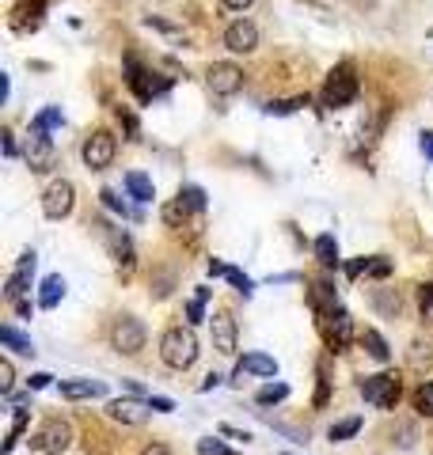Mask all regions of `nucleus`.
<instances>
[{"label": "nucleus", "instance_id": "obj_7", "mask_svg": "<svg viewBox=\"0 0 433 455\" xmlns=\"http://www.w3.org/2000/svg\"><path fill=\"white\" fill-rule=\"evenodd\" d=\"M358 99V76H353L350 65H342L327 76V87H324V103L327 106H350Z\"/></svg>", "mask_w": 433, "mask_h": 455}, {"label": "nucleus", "instance_id": "obj_22", "mask_svg": "<svg viewBox=\"0 0 433 455\" xmlns=\"http://www.w3.org/2000/svg\"><path fill=\"white\" fill-rule=\"evenodd\" d=\"M373 304H376V312H384V315H399V307H403V304H399V296H392V292H380V288H376V292H373Z\"/></svg>", "mask_w": 433, "mask_h": 455}, {"label": "nucleus", "instance_id": "obj_43", "mask_svg": "<svg viewBox=\"0 0 433 455\" xmlns=\"http://www.w3.org/2000/svg\"><path fill=\"white\" fill-rule=\"evenodd\" d=\"M422 152H426V156L433 160V129H429V133H422Z\"/></svg>", "mask_w": 433, "mask_h": 455}, {"label": "nucleus", "instance_id": "obj_24", "mask_svg": "<svg viewBox=\"0 0 433 455\" xmlns=\"http://www.w3.org/2000/svg\"><path fill=\"white\" fill-rule=\"evenodd\" d=\"M179 202H183L186 209H194V213H202V209H205V190H198V186H186V190L179 194Z\"/></svg>", "mask_w": 433, "mask_h": 455}, {"label": "nucleus", "instance_id": "obj_19", "mask_svg": "<svg viewBox=\"0 0 433 455\" xmlns=\"http://www.w3.org/2000/svg\"><path fill=\"white\" fill-rule=\"evenodd\" d=\"M0 341H4L8 349H16V353H35V341H31L27 334H19L16 327H0Z\"/></svg>", "mask_w": 433, "mask_h": 455}, {"label": "nucleus", "instance_id": "obj_6", "mask_svg": "<svg viewBox=\"0 0 433 455\" xmlns=\"http://www.w3.org/2000/svg\"><path fill=\"white\" fill-rule=\"evenodd\" d=\"M114 152H118V141L110 137L107 129H95L92 137L84 141L80 156H84V163H87V171H103V168H110V163H114Z\"/></svg>", "mask_w": 433, "mask_h": 455}, {"label": "nucleus", "instance_id": "obj_20", "mask_svg": "<svg viewBox=\"0 0 433 455\" xmlns=\"http://www.w3.org/2000/svg\"><path fill=\"white\" fill-rule=\"evenodd\" d=\"M316 258L324 262L327 270H331V265H338V243H335V236H319L316 239Z\"/></svg>", "mask_w": 433, "mask_h": 455}, {"label": "nucleus", "instance_id": "obj_39", "mask_svg": "<svg viewBox=\"0 0 433 455\" xmlns=\"http://www.w3.org/2000/svg\"><path fill=\"white\" fill-rule=\"evenodd\" d=\"M144 23H149V27H156V31H164V35H175V27H171V23H164V19H156V16H149Z\"/></svg>", "mask_w": 433, "mask_h": 455}, {"label": "nucleus", "instance_id": "obj_10", "mask_svg": "<svg viewBox=\"0 0 433 455\" xmlns=\"http://www.w3.org/2000/svg\"><path fill=\"white\" fill-rule=\"evenodd\" d=\"M107 414L122 421V425H144L152 406H149V398H114V402H107Z\"/></svg>", "mask_w": 433, "mask_h": 455}, {"label": "nucleus", "instance_id": "obj_17", "mask_svg": "<svg viewBox=\"0 0 433 455\" xmlns=\"http://www.w3.org/2000/svg\"><path fill=\"white\" fill-rule=\"evenodd\" d=\"M61 296H65V277H46V281H42V292H38V304L42 307H58L61 304Z\"/></svg>", "mask_w": 433, "mask_h": 455}, {"label": "nucleus", "instance_id": "obj_18", "mask_svg": "<svg viewBox=\"0 0 433 455\" xmlns=\"http://www.w3.org/2000/svg\"><path fill=\"white\" fill-rule=\"evenodd\" d=\"M361 346L369 349V357H373V361H380V364L392 361V349H387V341H384L380 334H376V330H365V334H361Z\"/></svg>", "mask_w": 433, "mask_h": 455}, {"label": "nucleus", "instance_id": "obj_41", "mask_svg": "<svg viewBox=\"0 0 433 455\" xmlns=\"http://www.w3.org/2000/svg\"><path fill=\"white\" fill-rule=\"evenodd\" d=\"M141 455H175L171 448H164V444H149V448H144Z\"/></svg>", "mask_w": 433, "mask_h": 455}, {"label": "nucleus", "instance_id": "obj_32", "mask_svg": "<svg viewBox=\"0 0 433 455\" xmlns=\"http://www.w3.org/2000/svg\"><path fill=\"white\" fill-rule=\"evenodd\" d=\"M429 361H433L429 346H422V341H415V349H410V364H415V368H426Z\"/></svg>", "mask_w": 433, "mask_h": 455}, {"label": "nucleus", "instance_id": "obj_37", "mask_svg": "<svg viewBox=\"0 0 433 455\" xmlns=\"http://www.w3.org/2000/svg\"><path fill=\"white\" fill-rule=\"evenodd\" d=\"M50 380H53L50 372H35V375L27 380V387H31V391H42V387H50Z\"/></svg>", "mask_w": 433, "mask_h": 455}, {"label": "nucleus", "instance_id": "obj_28", "mask_svg": "<svg viewBox=\"0 0 433 455\" xmlns=\"http://www.w3.org/2000/svg\"><path fill=\"white\" fill-rule=\"evenodd\" d=\"M198 451H202V455H236V451L228 448V444H220V440H213V437L198 440Z\"/></svg>", "mask_w": 433, "mask_h": 455}, {"label": "nucleus", "instance_id": "obj_25", "mask_svg": "<svg viewBox=\"0 0 433 455\" xmlns=\"http://www.w3.org/2000/svg\"><path fill=\"white\" fill-rule=\"evenodd\" d=\"M350 334H353V323H350V315L338 307V312H335V338H338V346H346Z\"/></svg>", "mask_w": 433, "mask_h": 455}, {"label": "nucleus", "instance_id": "obj_9", "mask_svg": "<svg viewBox=\"0 0 433 455\" xmlns=\"http://www.w3.org/2000/svg\"><path fill=\"white\" fill-rule=\"evenodd\" d=\"M205 80H209V92L213 95H236L243 87V69L240 65H228V61H217V65H209Z\"/></svg>", "mask_w": 433, "mask_h": 455}, {"label": "nucleus", "instance_id": "obj_3", "mask_svg": "<svg viewBox=\"0 0 433 455\" xmlns=\"http://www.w3.org/2000/svg\"><path fill=\"white\" fill-rule=\"evenodd\" d=\"M144 338H149V330H144V323L133 319V315H122V319H114V327H110V346L118 353H126V357L144 349Z\"/></svg>", "mask_w": 433, "mask_h": 455}, {"label": "nucleus", "instance_id": "obj_36", "mask_svg": "<svg viewBox=\"0 0 433 455\" xmlns=\"http://www.w3.org/2000/svg\"><path fill=\"white\" fill-rule=\"evenodd\" d=\"M149 406L156 410V414H171V410H175L171 398H160V395H149Z\"/></svg>", "mask_w": 433, "mask_h": 455}, {"label": "nucleus", "instance_id": "obj_26", "mask_svg": "<svg viewBox=\"0 0 433 455\" xmlns=\"http://www.w3.org/2000/svg\"><path fill=\"white\" fill-rule=\"evenodd\" d=\"M285 395H289V387H285V383H266L262 391H259V402H262V406H270V402H282Z\"/></svg>", "mask_w": 433, "mask_h": 455}, {"label": "nucleus", "instance_id": "obj_47", "mask_svg": "<svg viewBox=\"0 0 433 455\" xmlns=\"http://www.w3.org/2000/svg\"><path fill=\"white\" fill-rule=\"evenodd\" d=\"M282 455H293V451H282Z\"/></svg>", "mask_w": 433, "mask_h": 455}, {"label": "nucleus", "instance_id": "obj_16", "mask_svg": "<svg viewBox=\"0 0 433 455\" xmlns=\"http://www.w3.org/2000/svg\"><path fill=\"white\" fill-rule=\"evenodd\" d=\"M240 368L251 372V375H277V361L266 357V353H247V357L240 361Z\"/></svg>", "mask_w": 433, "mask_h": 455}, {"label": "nucleus", "instance_id": "obj_5", "mask_svg": "<svg viewBox=\"0 0 433 455\" xmlns=\"http://www.w3.org/2000/svg\"><path fill=\"white\" fill-rule=\"evenodd\" d=\"M69 444H73V429H69V421H61V417L46 421V425L31 437V448L42 451V455H61Z\"/></svg>", "mask_w": 433, "mask_h": 455}, {"label": "nucleus", "instance_id": "obj_1", "mask_svg": "<svg viewBox=\"0 0 433 455\" xmlns=\"http://www.w3.org/2000/svg\"><path fill=\"white\" fill-rule=\"evenodd\" d=\"M198 338H194V330L191 327H171V330H164V338H160V357L168 368L175 372H183V368H191V364L198 361Z\"/></svg>", "mask_w": 433, "mask_h": 455}, {"label": "nucleus", "instance_id": "obj_42", "mask_svg": "<svg viewBox=\"0 0 433 455\" xmlns=\"http://www.w3.org/2000/svg\"><path fill=\"white\" fill-rule=\"evenodd\" d=\"M217 383H220V375H217V372H209L205 380H202V387H198V391H213Z\"/></svg>", "mask_w": 433, "mask_h": 455}, {"label": "nucleus", "instance_id": "obj_15", "mask_svg": "<svg viewBox=\"0 0 433 455\" xmlns=\"http://www.w3.org/2000/svg\"><path fill=\"white\" fill-rule=\"evenodd\" d=\"M126 190H129L133 202H152V197H156V190H152V179H149V175H141V171H129V175H126Z\"/></svg>", "mask_w": 433, "mask_h": 455}, {"label": "nucleus", "instance_id": "obj_27", "mask_svg": "<svg viewBox=\"0 0 433 455\" xmlns=\"http://www.w3.org/2000/svg\"><path fill=\"white\" fill-rule=\"evenodd\" d=\"M415 406H418V414H433V380L418 387V395H415Z\"/></svg>", "mask_w": 433, "mask_h": 455}, {"label": "nucleus", "instance_id": "obj_44", "mask_svg": "<svg viewBox=\"0 0 433 455\" xmlns=\"http://www.w3.org/2000/svg\"><path fill=\"white\" fill-rule=\"evenodd\" d=\"M209 273H213V277H228V265L213 258V262H209Z\"/></svg>", "mask_w": 433, "mask_h": 455}, {"label": "nucleus", "instance_id": "obj_35", "mask_svg": "<svg viewBox=\"0 0 433 455\" xmlns=\"http://www.w3.org/2000/svg\"><path fill=\"white\" fill-rule=\"evenodd\" d=\"M12 383H16L12 380V361H0V391L8 395V391H12Z\"/></svg>", "mask_w": 433, "mask_h": 455}, {"label": "nucleus", "instance_id": "obj_38", "mask_svg": "<svg viewBox=\"0 0 433 455\" xmlns=\"http://www.w3.org/2000/svg\"><path fill=\"white\" fill-rule=\"evenodd\" d=\"M369 273L373 277H387L392 273V262H369Z\"/></svg>", "mask_w": 433, "mask_h": 455}, {"label": "nucleus", "instance_id": "obj_23", "mask_svg": "<svg viewBox=\"0 0 433 455\" xmlns=\"http://www.w3.org/2000/svg\"><path fill=\"white\" fill-rule=\"evenodd\" d=\"M27 421H31V414L27 410H16V417H12V432H8V440H4V455L16 448V440H19V432L27 429Z\"/></svg>", "mask_w": 433, "mask_h": 455}, {"label": "nucleus", "instance_id": "obj_11", "mask_svg": "<svg viewBox=\"0 0 433 455\" xmlns=\"http://www.w3.org/2000/svg\"><path fill=\"white\" fill-rule=\"evenodd\" d=\"M225 46L232 53H251L259 46V27L251 23V19H236V23L225 27Z\"/></svg>", "mask_w": 433, "mask_h": 455}, {"label": "nucleus", "instance_id": "obj_14", "mask_svg": "<svg viewBox=\"0 0 433 455\" xmlns=\"http://www.w3.org/2000/svg\"><path fill=\"white\" fill-rule=\"evenodd\" d=\"M107 395V383L103 380H65L61 383V398H103Z\"/></svg>", "mask_w": 433, "mask_h": 455}, {"label": "nucleus", "instance_id": "obj_29", "mask_svg": "<svg viewBox=\"0 0 433 455\" xmlns=\"http://www.w3.org/2000/svg\"><path fill=\"white\" fill-rule=\"evenodd\" d=\"M35 126H38V129H53V126H61V110H58V106H46V110H42V114L35 118Z\"/></svg>", "mask_w": 433, "mask_h": 455}, {"label": "nucleus", "instance_id": "obj_21", "mask_svg": "<svg viewBox=\"0 0 433 455\" xmlns=\"http://www.w3.org/2000/svg\"><path fill=\"white\" fill-rule=\"evenodd\" d=\"M358 432H361V417H346V421H338V425H331V432H327V437L338 444V440L358 437Z\"/></svg>", "mask_w": 433, "mask_h": 455}, {"label": "nucleus", "instance_id": "obj_46", "mask_svg": "<svg viewBox=\"0 0 433 455\" xmlns=\"http://www.w3.org/2000/svg\"><path fill=\"white\" fill-rule=\"evenodd\" d=\"M220 432H228V437H236V440H251V437H247V432H243V429H232V425H225Z\"/></svg>", "mask_w": 433, "mask_h": 455}, {"label": "nucleus", "instance_id": "obj_40", "mask_svg": "<svg viewBox=\"0 0 433 455\" xmlns=\"http://www.w3.org/2000/svg\"><path fill=\"white\" fill-rule=\"evenodd\" d=\"M220 4H225L228 12H243V8H251L255 0H220Z\"/></svg>", "mask_w": 433, "mask_h": 455}, {"label": "nucleus", "instance_id": "obj_4", "mask_svg": "<svg viewBox=\"0 0 433 455\" xmlns=\"http://www.w3.org/2000/svg\"><path fill=\"white\" fill-rule=\"evenodd\" d=\"M73 205H76V190L69 179H53L42 190V213H46V220H65L73 213Z\"/></svg>", "mask_w": 433, "mask_h": 455}, {"label": "nucleus", "instance_id": "obj_13", "mask_svg": "<svg viewBox=\"0 0 433 455\" xmlns=\"http://www.w3.org/2000/svg\"><path fill=\"white\" fill-rule=\"evenodd\" d=\"M31 273H35V254H23V258H19V270L8 277V285H4V296L12 300V304H19L23 292L31 288Z\"/></svg>", "mask_w": 433, "mask_h": 455}, {"label": "nucleus", "instance_id": "obj_12", "mask_svg": "<svg viewBox=\"0 0 433 455\" xmlns=\"http://www.w3.org/2000/svg\"><path fill=\"white\" fill-rule=\"evenodd\" d=\"M209 327H213V349L232 357V353H236V319H232L228 312H213Z\"/></svg>", "mask_w": 433, "mask_h": 455}, {"label": "nucleus", "instance_id": "obj_34", "mask_svg": "<svg viewBox=\"0 0 433 455\" xmlns=\"http://www.w3.org/2000/svg\"><path fill=\"white\" fill-rule=\"evenodd\" d=\"M308 103V95L304 99H289V103H270L266 110H270V114H289V110H296V106H304Z\"/></svg>", "mask_w": 433, "mask_h": 455}, {"label": "nucleus", "instance_id": "obj_31", "mask_svg": "<svg viewBox=\"0 0 433 455\" xmlns=\"http://www.w3.org/2000/svg\"><path fill=\"white\" fill-rule=\"evenodd\" d=\"M99 197H103V205H107V209H114L118 216H129V205L122 202V197H118L114 190H103V194H99Z\"/></svg>", "mask_w": 433, "mask_h": 455}, {"label": "nucleus", "instance_id": "obj_2", "mask_svg": "<svg viewBox=\"0 0 433 455\" xmlns=\"http://www.w3.org/2000/svg\"><path fill=\"white\" fill-rule=\"evenodd\" d=\"M361 387V398L376 410H392L399 402V395H403V387H399V375L392 372H380V375H365L358 383Z\"/></svg>", "mask_w": 433, "mask_h": 455}, {"label": "nucleus", "instance_id": "obj_8", "mask_svg": "<svg viewBox=\"0 0 433 455\" xmlns=\"http://www.w3.org/2000/svg\"><path fill=\"white\" fill-rule=\"evenodd\" d=\"M23 160L31 171H50L53 168V141L46 137V129L31 126V137H27V148H23Z\"/></svg>", "mask_w": 433, "mask_h": 455}, {"label": "nucleus", "instance_id": "obj_45", "mask_svg": "<svg viewBox=\"0 0 433 455\" xmlns=\"http://www.w3.org/2000/svg\"><path fill=\"white\" fill-rule=\"evenodd\" d=\"M4 152H8V156H19V148H16V141H12V133H4Z\"/></svg>", "mask_w": 433, "mask_h": 455}, {"label": "nucleus", "instance_id": "obj_33", "mask_svg": "<svg viewBox=\"0 0 433 455\" xmlns=\"http://www.w3.org/2000/svg\"><path fill=\"white\" fill-rule=\"evenodd\" d=\"M202 304H205V300H198V296L191 300V304H186V323H191V327L205 319V307H202Z\"/></svg>", "mask_w": 433, "mask_h": 455}, {"label": "nucleus", "instance_id": "obj_30", "mask_svg": "<svg viewBox=\"0 0 433 455\" xmlns=\"http://www.w3.org/2000/svg\"><path fill=\"white\" fill-rule=\"evenodd\" d=\"M228 281L236 285V292H240V296H251V292H255L251 277H247V273H240V270H228Z\"/></svg>", "mask_w": 433, "mask_h": 455}]
</instances>
